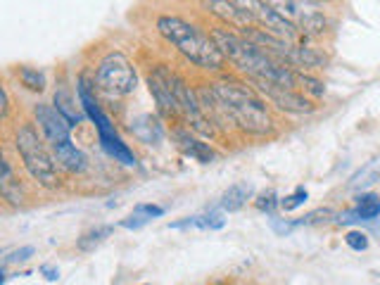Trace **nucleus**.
Segmentation results:
<instances>
[{"mask_svg": "<svg viewBox=\"0 0 380 285\" xmlns=\"http://www.w3.org/2000/svg\"><path fill=\"white\" fill-rule=\"evenodd\" d=\"M33 252H36V249H33L31 245H26V247H19V249H15V252H10L8 256H5V266H8V264L26 261V259H29V256H33Z\"/></svg>", "mask_w": 380, "mask_h": 285, "instance_id": "cd10ccee", "label": "nucleus"}, {"mask_svg": "<svg viewBox=\"0 0 380 285\" xmlns=\"http://www.w3.org/2000/svg\"><path fill=\"white\" fill-rule=\"evenodd\" d=\"M112 231L115 228L112 226H97V228H90V231H86L79 238V242H76V247L83 249V252H90V249H95L100 242H105L112 235Z\"/></svg>", "mask_w": 380, "mask_h": 285, "instance_id": "a211bd4d", "label": "nucleus"}, {"mask_svg": "<svg viewBox=\"0 0 380 285\" xmlns=\"http://www.w3.org/2000/svg\"><path fill=\"white\" fill-rule=\"evenodd\" d=\"M19 78L29 90H43L46 88V76L41 71L31 69V67H22L19 69Z\"/></svg>", "mask_w": 380, "mask_h": 285, "instance_id": "5701e85b", "label": "nucleus"}, {"mask_svg": "<svg viewBox=\"0 0 380 285\" xmlns=\"http://www.w3.org/2000/svg\"><path fill=\"white\" fill-rule=\"evenodd\" d=\"M335 219V209L330 207H319V209L309 212L307 217H302L300 221H295L297 226H316V224H326V221Z\"/></svg>", "mask_w": 380, "mask_h": 285, "instance_id": "4be33fe9", "label": "nucleus"}, {"mask_svg": "<svg viewBox=\"0 0 380 285\" xmlns=\"http://www.w3.org/2000/svg\"><path fill=\"white\" fill-rule=\"evenodd\" d=\"M136 214H143V217L152 219V217H162V214H164V209H162V207H157V204H138L136 207Z\"/></svg>", "mask_w": 380, "mask_h": 285, "instance_id": "c85d7f7f", "label": "nucleus"}, {"mask_svg": "<svg viewBox=\"0 0 380 285\" xmlns=\"http://www.w3.org/2000/svg\"><path fill=\"white\" fill-rule=\"evenodd\" d=\"M102 147H105V152H107L110 157H115L117 162L126 164V167H133V164H136V155L131 152L129 145H126L119 135H117V138H112V140H105Z\"/></svg>", "mask_w": 380, "mask_h": 285, "instance_id": "f3484780", "label": "nucleus"}, {"mask_svg": "<svg viewBox=\"0 0 380 285\" xmlns=\"http://www.w3.org/2000/svg\"><path fill=\"white\" fill-rule=\"evenodd\" d=\"M95 81L107 95H129V93L136 90L138 76L129 57L122 53H110L97 64Z\"/></svg>", "mask_w": 380, "mask_h": 285, "instance_id": "39448f33", "label": "nucleus"}, {"mask_svg": "<svg viewBox=\"0 0 380 285\" xmlns=\"http://www.w3.org/2000/svg\"><path fill=\"white\" fill-rule=\"evenodd\" d=\"M188 226H198V228H221L223 226V219L221 214H205V217H193V219H186V221H179V224H174V228H188Z\"/></svg>", "mask_w": 380, "mask_h": 285, "instance_id": "412c9836", "label": "nucleus"}, {"mask_svg": "<svg viewBox=\"0 0 380 285\" xmlns=\"http://www.w3.org/2000/svg\"><path fill=\"white\" fill-rule=\"evenodd\" d=\"M33 114H36V121L41 124V128H43L46 138L53 145V150L65 147V145H69V142H72V124H69V121L62 117V114L55 110V107H51V105H36Z\"/></svg>", "mask_w": 380, "mask_h": 285, "instance_id": "423d86ee", "label": "nucleus"}, {"mask_svg": "<svg viewBox=\"0 0 380 285\" xmlns=\"http://www.w3.org/2000/svg\"><path fill=\"white\" fill-rule=\"evenodd\" d=\"M344 242L352 247V249H357V252H361V249L369 247V238H366V233L361 231H352L347 233V238H344Z\"/></svg>", "mask_w": 380, "mask_h": 285, "instance_id": "bb28decb", "label": "nucleus"}, {"mask_svg": "<svg viewBox=\"0 0 380 285\" xmlns=\"http://www.w3.org/2000/svg\"><path fill=\"white\" fill-rule=\"evenodd\" d=\"M157 28L171 46L179 48L183 57H188L193 64L205 69H221L226 57L216 48L212 36L202 33L195 24H188L186 19L176 17V14H162L157 19Z\"/></svg>", "mask_w": 380, "mask_h": 285, "instance_id": "f03ea898", "label": "nucleus"}, {"mask_svg": "<svg viewBox=\"0 0 380 285\" xmlns=\"http://www.w3.org/2000/svg\"><path fill=\"white\" fill-rule=\"evenodd\" d=\"M205 7L216 17H221L223 21H228L231 26L238 28H248L255 19V10H250L252 3H231V0H212L205 3Z\"/></svg>", "mask_w": 380, "mask_h": 285, "instance_id": "9d476101", "label": "nucleus"}, {"mask_svg": "<svg viewBox=\"0 0 380 285\" xmlns=\"http://www.w3.org/2000/svg\"><path fill=\"white\" fill-rule=\"evenodd\" d=\"M214 95L226 110L231 124L255 135H264L271 131V117L266 105L255 95V90L238 81H219L212 86Z\"/></svg>", "mask_w": 380, "mask_h": 285, "instance_id": "7ed1b4c3", "label": "nucleus"}, {"mask_svg": "<svg viewBox=\"0 0 380 285\" xmlns=\"http://www.w3.org/2000/svg\"><path fill=\"white\" fill-rule=\"evenodd\" d=\"M131 133L136 135L140 142L145 145H157L164 138V128H162L159 119L152 117V114H140L131 121Z\"/></svg>", "mask_w": 380, "mask_h": 285, "instance_id": "9b49d317", "label": "nucleus"}, {"mask_svg": "<svg viewBox=\"0 0 380 285\" xmlns=\"http://www.w3.org/2000/svg\"><path fill=\"white\" fill-rule=\"evenodd\" d=\"M174 140H176V145H179V150L183 155H188V157H193V160H198L202 164H209L214 160V150L207 145V142H202L198 138H193L188 131H176L174 133Z\"/></svg>", "mask_w": 380, "mask_h": 285, "instance_id": "f8f14e48", "label": "nucleus"}, {"mask_svg": "<svg viewBox=\"0 0 380 285\" xmlns=\"http://www.w3.org/2000/svg\"><path fill=\"white\" fill-rule=\"evenodd\" d=\"M212 41L221 50V55L233 62L238 69H243L252 81H269L283 86V88H295L297 86V74L290 67H285V62L264 53L262 48L250 43L245 36L226 31V28H214Z\"/></svg>", "mask_w": 380, "mask_h": 285, "instance_id": "f257e3e1", "label": "nucleus"}, {"mask_svg": "<svg viewBox=\"0 0 380 285\" xmlns=\"http://www.w3.org/2000/svg\"><path fill=\"white\" fill-rule=\"evenodd\" d=\"M271 226L276 233H290L297 224H283V221H278V219H271Z\"/></svg>", "mask_w": 380, "mask_h": 285, "instance_id": "7c9ffc66", "label": "nucleus"}, {"mask_svg": "<svg viewBox=\"0 0 380 285\" xmlns=\"http://www.w3.org/2000/svg\"><path fill=\"white\" fill-rule=\"evenodd\" d=\"M15 145L19 150V155H22L26 171H29V174L36 178L41 185H46V188L58 185V169H55L53 157L48 155L46 145L41 142L38 133L33 131L31 126L19 128L17 138H15Z\"/></svg>", "mask_w": 380, "mask_h": 285, "instance_id": "20e7f679", "label": "nucleus"}, {"mask_svg": "<svg viewBox=\"0 0 380 285\" xmlns=\"http://www.w3.org/2000/svg\"><path fill=\"white\" fill-rule=\"evenodd\" d=\"M378 181H380V157L371 160L369 164H364V167L349 178V188L352 190H364V188H371V185L378 183Z\"/></svg>", "mask_w": 380, "mask_h": 285, "instance_id": "4468645a", "label": "nucleus"}, {"mask_svg": "<svg viewBox=\"0 0 380 285\" xmlns=\"http://www.w3.org/2000/svg\"><path fill=\"white\" fill-rule=\"evenodd\" d=\"M0 98H3V110H0V117H8V107H10V100H8V90H0Z\"/></svg>", "mask_w": 380, "mask_h": 285, "instance_id": "473e14b6", "label": "nucleus"}, {"mask_svg": "<svg viewBox=\"0 0 380 285\" xmlns=\"http://www.w3.org/2000/svg\"><path fill=\"white\" fill-rule=\"evenodd\" d=\"M55 110H58L72 126L81 124V121H83V114L74 110V100H72V95H69V93H65V90L55 93Z\"/></svg>", "mask_w": 380, "mask_h": 285, "instance_id": "6ab92c4d", "label": "nucleus"}, {"mask_svg": "<svg viewBox=\"0 0 380 285\" xmlns=\"http://www.w3.org/2000/svg\"><path fill=\"white\" fill-rule=\"evenodd\" d=\"M250 192H252L250 183H233V185H231V188L221 195V209H226V212L243 209V204L248 202Z\"/></svg>", "mask_w": 380, "mask_h": 285, "instance_id": "dca6fc26", "label": "nucleus"}, {"mask_svg": "<svg viewBox=\"0 0 380 285\" xmlns=\"http://www.w3.org/2000/svg\"><path fill=\"white\" fill-rule=\"evenodd\" d=\"M255 86L264 93L266 98L271 100L273 105L280 107V110L295 112V114L314 112V103H312V100H307L305 95L295 93L292 88H283V86H276V83H269V81H255Z\"/></svg>", "mask_w": 380, "mask_h": 285, "instance_id": "0eeeda50", "label": "nucleus"}, {"mask_svg": "<svg viewBox=\"0 0 380 285\" xmlns=\"http://www.w3.org/2000/svg\"><path fill=\"white\" fill-rule=\"evenodd\" d=\"M255 204H257V209H262V212H269V214H271L280 202L276 200V192H273V190H266V192H262V195L257 197V202H255Z\"/></svg>", "mask_w": 380, "mask_h": 285, "instance_id": "a878e982", "label": "nucleus"}, {"mask_svg": "<svg viewBox=\"0 0 380 285\" xmlns=\"http://www.w3.org/2000/svg\"><path fill=\"white\" fill-rule=\"evenodd\" d=\"M300 31L307 33V36H321L326 31V19H323V14L319 12H307L300 17Z\"/></svg>", "mask_w": 380, "mask_h": 285, "instance_id": "aec40b11", "label": "nucleus"}, {"mask_svg": "<svg viewBox=\"0 0 380 285\" xmlns=\"http://www.w3.org/2000/svg\"><path fill=\"white\" fill-rule=\"evenodd\" d=\"M55 157H58V162L65 167L67 171H83L86 169V155L81 152L79 147L74 145V142H69V145L65 147H58V150H53Z\"/></svg>", "mask_w": 380, "mask_h": 285, "instance_id": "2eb2a0df", "label": "nucleus"}, {"mask_svg": "<svg viewBox=\"0 0 380 285\" xmlns=\"http://www.w3.org/2000/svg\"><path fill=\"white\" fill-rule=\"evenodd\" d=\"M307 202V190L305 188H297L292 192V195H287L283 202H280V207H283L285 212H292V209H297L300 204H305Z\"/></svg>", "mask_w": 380, "mask_h": 285, "instance_id": "b1692460", "label": "nucleus"}, {"mask_svg": "<svg viewBox=\"0 0 380 285\" xmlns=\"http://www.w3.org/2000/svg\"><path fill=\"white\" fill-rule=\"evenodd\" d=\"M41 274H43L46 278H48V281H58V278H60V271L58 269H55V266H51V264H46V266H41Z\"/></svg>", "mask_w": 380, "mask_h": 285, "instance_id": "2f4dec72", "label": "nucleus"}, {"mask_svg": "<svg viewBox=\"0 0 380 285\" xmlns=\"http://www.w3.org/2000/svg\"><path fill=\"white\" fill-rule=\"evenodd\" d=\"M297 83L300 86H305V88L312 93V95H316V98H321L323 93H326V86H323L321 81H316V78H312V76H305V74H297Z\"/></svg>", "mask_w": 380, "mask_h": 285, "instance_id": "393cba45", "label": "nucleus"}, {"mask_svg": "<svg viewBox=\"0 0 380 285\" xmlns=\"http://www.w3.org/2000/svg\"><path fill=\"white\" fill-rule=\"evenodd\" d=\"M287 62L295 64V67H302V69H321L323 64H326V57L321 53H316L314 48L292 46L290 55H287Z\"/></svg>", "mask_w": 380, "mask_h": 285, "instance_id": "ddd939ff", "label": "nucleus"}, {"mask_svg": "<svg viewBox=\"0 0 380 285\" xmlns=\"http://www.w3.org/2000/svg\"><path fill=\"white\" fill-rule=\"evenodd\" d=\"M147 221H150V219L143 217V214H133V217H129V219L122 221V226H124V228H140V226H145Z\"/></svg>", "mask_w": 380, "mask_h": 285, "instance_id": "c756f323", "label": "nucleus"}, {"mask_svg": "<svg viewBox=\"0 0 380 285\" xmlns=\"http://www.w3.org/2000/svg\"><path fill=\"white\" fill-rule=\"evenodd\" d=\"M252 7H255V19L262 21L271 36H278V38H283V41H292L295 36H297L300 28L287 17H283V14L276 10V5L252 3Z\"/></svg>", "mask_w": 380, "mask_h": 285, "instance_id": "1a4fd4ad", "label": "nucleus"}, {"mask_svg": "<svg viewBox=\"0 0 380 285\" xmlns=\"http://www.w3.org/2000/svg\"><path fill=\"white\" fill-rule=\"evenodd\" d=\"M171 78H174V71H169L167 67H157L147 76L150 93L154 95V100H157L159 110L169 114V117H171V114H179V103H176V95H174Z\"/></svg>", "mask_w": 380, "mask_h": 285, "instance_id": "6e6552de", "label": "nucleus"}]
</instances>
